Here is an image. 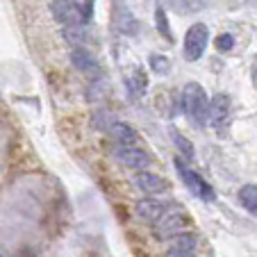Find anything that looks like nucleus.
Returning <instances> with one entry per match:
<instances>
[{
    "mask_svg": "<svg viewBox=\"0 0 257 257\" xmlns=\"http://www.w3.org/2000/svg\"><path fill=\"white\" fill-rule=\"evenodd\" d=\"M135 185L139 187L144 194H151V196L162 194V191L169 189V182H166L162 175L151 173V171H139V173L135 175Z\"/></svg>",
    "mask_w": 257,
    "mask_h": 257,
    "instance_id": "obj_8",
    "label": "nucleus"
},
{
    "mask_svg": "<svg viewBox=\"0 0 257 257\" xmlns=\"http://www.w3.org/2000/svg\"><path fill=\"white\" fill-rule=\"evenodd\" d=\"M196 250V237L189 232H182L178 237L171 239V246H169V252L173 255H194Z\"/></svg>",
    "mask_w": 257,
    "mask_h": 257,
    "instance_id": "obj_12",
    "label": "nucleus"
},
{
    "mask_svg": "<svg viewBox=\"0 0 257 257\" xmlns=\"http://www.w3.org/2000/svg\"><path fill=\"white\" fill-rule=\"evenodd\" d=\"M189 225V216H187L185 209H166L164 216L155 223V237L166 241V239H173L178 234H182Z\"/></svg>",
    "mask_w": 257,
    "mask_h": 257,
    "instance_id": "obj_3",
    "label": "nucleus"
},
{
    "mask_svg": "<svg viewBox=\"0 0 257 257\" xmlns=\"http://www.w3.org/2000/svg\"><path fill=\"white\" fill-rule=\"evenodd\" d=\"M239 203L246 212L257 216V185H246L239 189Z\"/></svg>",
    "mask_w": 257,
    "mask_h": 257,
    "instance_id": "obj_13",
    "label": "nucleus"
},
{
    "mask_svg": "<svg viewBox=\"0 0 257 257\" xmlns=\"http://www.w3.org/2000/svg\"><path fill=\"white\" fill-rule=\"evenodd\" d=\"M209 44V30L205 23H196L185 34V57L187 62H196L203 57L205 48Z\"/></svg>",
    "mask_w": 257,
    "mask_h": 257,
    "instance_id": "obj_4",
    "label": "nucleus"
},
{
    "mask_svg": "<svg viewBox=\"0 0 257 257\" xmlns=\"http://www.w3.org/2000/svg\"><path fill=\"white\" fill-rule=\"evenodd\" d=\"M155 23H157V32H160L166 41H173V34H171L169 21H166V12L162 10V7H157V10H155Z\"/></svg>",
    "mask_w": 257,
    "mask_h": 257,
    "instance_id": "obj_15",
    "label": "nucleus"
},
{
    "mask_svg": "<svg viewBox=\"0 0 257 257\" xmlns=\"http://www.w3.org/2000/svg\"><path fill=\"white\" fill-rule=\"evenodd\" d=\"M135 212L146 223H157L166 212V203H162V200H157V198H144L137 203Z\"/></svg>",
    "mask_w": 257,
    "mask_h": 257,
    "instance_id": "obj_9",
    "label": "nucleus"
},
{
    "mask_svg": "<svg viewBox=\"0 0 257 257\" xmlns=\"http://www.w3.org/2000/svg\"><path fill=\"white\" fill-rule=\"evenodd\" d=\"M230 114H232L230 98L225 93H216L209 100V107H207V123L214 127H225L230 121Z\"/></svg>",
    "mask_w": 257,
    "mask_h": 257,
    "instance_id": "obj_7",
    "label": "nucleus"
},
{
    "mask_svg": "<svg viewBox=\"0 0 257 257\" xmlns=\"http://www.w3.org/2000/svg\"><path fill=\"white\" fill-rule=\"evenodd\" d=\"M93 121H96V127H100V130H105V132H107V130H109V125L114 123V118L109 116L107 112H98Z\"/></svg>",
    "mask_w": 257,
    "mask_h": 257,
    "instance_id": "obj_18",
    "label": "nucleus"
},
{
    "mask_svg": "<svg viewBox=\"0 0 257 257\" xmlns=\"http://www.w3.org/2000/svg\"><path fill=\"white\" fill-rule=\"evenodd\" d=\"M214 44H216V50H221V53H228V50L234 48V37H232V34H228V32H223V34H218Z\"/></svg>",
    "mask_w": 257,
    "mask_h": 257,
    "instance_id": "obj_17",
    "label": "nucleus"
},
{
    "mask_svg": "<svg viewBox=\"0 0 257 257\" xmlns=\"http://www.w3.org/2000/svg\"><path fill=\"white\" fill-rule=\"evenodd\" d=\"M50 14L64 28H82L91 16V0L80 5L78 0H53L50 3Z\"/></svg>",
    "mask_w": 257,
    "mask_h": 257,
    "instance_id": "obj_1",
    "label": "nucleus"
},
{
    "mask_svg": "<svg viewBox=\"0 0 257 257\" xmlns=\"http://www.w3.org/2000/svg\"><path fill=\"white\" fill-rule=\"evenodd\" d=\"M151 68L155 73H160V75H164V73H169L171 62L164 57V55H151Z\"/></svg>",
    "mask_w": 257,
    "mask_h": 257,
    "instance_id": "obj_16",
    "label": "nucleus"
},
{
    "mask_svg": "<svg viewBox=\"0 0 257 257\" xmlns=\"http://www.w3.org/2000/svg\"><path fill=\"white\" fill-rule=\"evenodd\" d=\"M107 135L116 141V146H135L137 144V132L123 121H114L112 125H109V130H107Z\"/></svg>",
    "mask_w": 257,
    "mask_h": 257,
    "instance_id": "obj_11",
    "label": "nucleus"
},
{
    "mask_svg": "<svg viewBox=\"0 0 257 257\" xmlns=\"http://www.w3.org/2000/svg\"><path fill=\"white\" fill-rule=\"evenodd\" d=\"M114 160L118 164L127 166V169H135V171H146L151 166V155L139 148V146H116L114 148Z\"/></svg>",
    "mask_w": 257,
    "mask_h": 257,
    "instance_id": "obj_6",
    "label": "nucleus"
},
{
    "mask_svg": "<svg viewBox=\"0 0 257 257\" xmlns=\"http://www.w3.org/2000/svg\"><path fill=\"white\" fill-rule=\"evenodd\" d=\"M207 93L198 82H189L182 89V109H185L187 118L194 125H205L207 123Z\"/></svg>",
    "mask_w": 257,
    "mask_h": 257,
    "instance_id": "obj_2",
    "label": "nucleus"
},
{
    "mask_svg": "<svg viewBox=\"0 0 257 257\" xmlns=\"http://www.w3.org/2000/svg\"><path fill=\"white\" fill-rule=\"evenodd\" d=\"M175 169H178L180 178H182V182L187 185V189H189L191 194L198 196L200 200H214V189L196 173V171H191L182 160H175Z\"/></svg>",
    "mask_w": 257,
    "mask_h": 257,
    "instance_id": "obj_5",
    "label": "nucleus"
},
{
    "mask_svg": "<svg viewBox=\"0 0 257 257\" xmlns=\"http://www.w3.org/2000/svg\"><path fill=\"white\" fill-rule=\"evenodd\" d=\"M71 59H73V66L78 68L80 73H84V75H89V78L98 80V75H100V66H98L96 57H93L89 50L75 48V50L71 53Z\"/></svg>",
    "mask_w": 257,
    "mask_h": 257,
    "instance_id": "obj_10",
    "label": "nucleus"
},
{
    "mask_svg": "<svg viewBox=\"0 0 257 257\" xmlns=\"http://www.w3.org/2000/svg\"><path fill=\"white\" fill-rule=\"evenodd\" d=\"M171 139H173L178 153H182V157H185V160H194V144H191V141L187 139L182 132H178L173 127V130H171Z\"/></svg>",
    "mask_w": 257,
    "mask_h": 257,
    "instance_id": "obj_14",
    "label": "nucleus"
}]
</instances>
